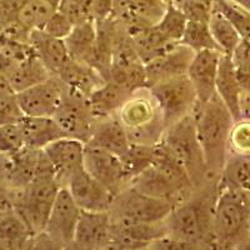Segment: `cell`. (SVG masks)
Returning a JSON list of instances; mask_svg holds the SVG:
<instances>
[{"instance_id":"32","label":"cell","mask_w":250,"mask_h":250,"mask_svg":"<svg viewBox=\"0 0 250 250\" xmlns=\"http://www.w3.org/2000/svg\"><path fill=\"white\" fill-rule=\"evenodd\" d=\"M40 150L42 149L24 146L21 150L12 155V170L5 185L13 190L28 187L34 179Z\"/></svg>"},{"instance_id":"8","label":"cell","mask_w":250,"mask_h":250,"mask_svg":"<svg viewBox=\"0 0 250 250\" xmlns=\"http://www.w3.org/2000/svg\"><path fill=\"white\" fill-rule=\"evenodd\" d=\"M174 205L142 193L129 184L114 196L110 213L114 223L126 224H153L164 222Z\"/></svg>"},{"instance_id":"49","label":"cell","mask_w":250,"mask_h":250,"mask_svg":"<svg viewBox=\"0 0 250 250\" xmlns=\"http://www.w3.org/2000/svg\"><path fill=\"white\" fill-rule=\"evenodd\" d=\"M163 3H165V4H171L174 1V0H162Z\"/></svg>"},{"instance_id":"24","label":"cell","mask_w":250,"mask_h":250,"mask_svg":"<svg viewBox=\"0 0 250 250\" xmlns=\"http://www.w3.org/2000/svg\"><path fill=\"white\" fill-rule=\"evenodd\" d=\"M89 142L119 156L128 150L130 145L128 133L118 115L95 119L93 134Z\"/></svg>"},{"instance_id":"27","label":"cell","mask_w":250,"mask_h":250,"mask_svg":"<svg viewBox=\"0 0 250 250\" xmlns=\"http://www.w3.org/2000/svg\"><path fill=\"white\" fill-rule=\"evenodd\" d=\"M131 94L113 80L103 83L88 97L95 119L118 115V111Z\"/></svg>"},{"instance_id":"29","label":"cell","mask_w":250,"mask_h":250,"mask_svg":"<svg viewBox=\"0 0 250 250\" xmlns=\"http://www.w3.org/2000/svg\"><path fill=\"white\" fill-rule=\"evenodd\" d=\"M130 185L137 188L142 193L148 194V195L158 198V199L167 200L173 205L179 204L183 200L187 199L176 190L165 176H163L154 168L153 165L145 171H143L137 178H134L130 182Z\"/></svg>"},{"instance_id":"25","label":"cell","mask_w":250,"mask_h":250,"mask_svg":"<svg viewBox=\"0 0 250 250\" xmlns=\"http://www.w3.org/2000/svg\"><path fill=\"white\" fill-rule=\"evenodd\" d=\"M125 29L128 31L131 43L144 64L151 62L163 53L173 48L175 44H178L165 37L162 31L156 28V25Z\"/></svg>"},{"instance_id":"14","label":"cell","mask_w":250,"mask_h":250,"mask_svg":"<svg viewBox=\"0 0 250 250\" xmlns=\"http://www.w3.org/2000/svg\"><path fill=\"white\" fill-rule=\"evenodd\" d=\"M113 220L109 211L82 210L71 249H109Z\"/></svg>"},{"instance_id":"35","label":"cell","mask_w":250,"mask_h":250,"mask_svg":"<svg viewBox=\"0 0 250 250\" xmlns=\"http://www.w3.org/2000/svg\"><path fill=\"white\" fill-rule=\"evenodd\" d=\"M154 151H155V145L130 143L128 150L120 156L123 169L129 184L134 178H137L153 165Z\"/></svg>"},{"instance_id":"21","label":"cell","mask_w":250,"mask_h":250,"mask_svg":"<svg viewBox=\"0 0 250 250\" xmlns=\"http://www.w3.org/2000/svg\"><path fill=\"white\" fill-rule=\"evenodd\" d=\"M215 90L233 115L234 122L242 119L243 91L236 78L231 55L222 54L216 75Z\"/></svg>"},{"instance_id":"39","label":"cell","mask_w":250,"mask_h":250,"mask_svg":"<svg viewBox=\"0 0 250 250\" xmlns=\"http://www.w3.org/2000/svg\"><path fill=\"white\" fill-rule=\"evenodd\" d=\"M25 146L24 134L20 120L17 123L0 125V151L14 155Z\"/></svg>"},{"instance_id":"4","label":"cell","mask_w":250,"mask_h":250,"mask_svg":"<svg viewBox=\"0 0 250 250\" xmlns=\"http://www.w3.org/2000/svg\"><path fill=\"white\" fill-rule=\"evenodd\" d=\"M160 143L183 165L195 189L213 182L208 174L204 151L196 133L193 113L165 129Z\"/></svg>"},{"instance_id":"41","label":"cell","mask_w":250,"mask_h":250,"mask_svg":"<svg viewBox=\"0 0 250 250\" xmlns=\"http://www.w3.org/2000/svg\"><path fill=\"white\" fill-rule=\"evenodd\" d=\"M229 153L250 154V120L234 122L229 135Z\"/></svg>"},{"instance_id":"48","label":"cell","mask_w":250,"mask_h":250,"mask_svg":"<svg viewBox=\"0 0 250 250\" xmlns=\"http://www.w3.org/2000/svg\"><path fill=\"white\" fill-rule=\"evenodd\" d=\"M229 1L250 13V0H229Z\"/></svg>"},{"instance_id":"34","label":"cell","mask_w":250,"mask_h":250,"mask_svg":"<svg viewBox=\"0 0 250 250\" xmlns=\"http://www.w3.org/2000/svg\"><path fill=\"white\" fill-rule=\"evenodd\" d=\"M209 28L211 35L215 40L216 45L219 46L223 54H233L239 43L242 42V37L231 24V21L223 14L220 10L213 8L210 19H209Z\"/></svg>"},{"instance_id":"1","label":"cell","mask_w":250,"mask_h":250,"mask_svg":"<svg viewBox=\"0 0 250 250\" xmlns=\"http://www.w3.org/2000/svg\"><path fill=\"white\" fill-rule=\"evenodd\" d=\"M219 180L207 183L189 198L174 205L164 219L167 235L195 245L198 249H215L213 234L214 205L219 194Z\"/></svg>"},{"instance_id":"28","label":"cell","mask_w":250,"mask_h":250,"mask_svg":"<svg viewBox=\"0 0 250 250\" xmlns=\"http://www.w3.org/2000/svg\"><path fill=\"white\" fill-rule=\"evenodd\" d=\"M5 74L8 75L9 80L12 83L15 93H19L24 89L35 85L38 83L44 82L51 75L50 71L38 58L34 50L25 59L20 60L17 64L10 66L5 71Z\"/></svg>"},{"instance_id":"7","label":"cell","mask_w":250,"mask_h":250,"mask_svg":"<svg viewBox=\"0 0 250 250\" xmlns=\"http://www.w3.org/2000/svg\"><path fill=\"white\" fill-rule=\"evenodd\" d=\"M82 209L66 187L60 188L44 230L35 235L31 248L71 249Z\"/></svg>"},{"instance_id":"12","label":"cell","mask_w":250,"mask_h":250,"mask_svg":"<svg viewBox=\"0 0 250 250\" xmlns=\"http://www.w3.org/2000/svg\"><path fill=\"white\" fill-rule=\"evenodd\" d=\"M66 85L57 75L17 93V100L24 115L53 117L65 97Z\"/></svg>"},{"instance_id":"10","label":"cell","mask_w":250,"mask_h":250,"mask_svg":"<svg viewBox=\"0 0 250 250\" xmlns=\"http://www.w3.org/2000/svg\"><path fill=\"white\" fill-rule=\"evenodd\" d=\"M118 23L119 29L111 60L110 80L134 93L146 88L145 64L134 48L125 26L120 21Z\"/></svg>"},{"instance_id":"17","label":"cell","mask_w":250,"mask_h":250,"mask_svg":"<svg viewBox=\"0 0 250 250\" xmlns=\"http://www.w3.org/2000/svg\"><path fill=\"white\" fill-rule=\"evenodd\" d=\"M165 235L167 230L164 222L153 224H126L113 222L109 249H150L154 242Z\"/></svg>"},{"instance_id":"30","label":"cell","mask_w":250,"mask_h":250,"mask_svg":"<svg viewBox=\"0 0 250 250\" xmlns=\"http://www.w3.org/2000/svg\"><path fill=\"white\" fill-rule=\"evenodd\" d=\"M219 188H228L250 194V154H228Z\"/></svg>"},{"instance_id":"16","label":"cell","mask_w":250,"mask_h":250,"mask_svg":"<svg viewBox=\"0 0 250 250\" xmlns=\"http://www.w3.org/2000/svg\"><path fill=\"white\" fill-rule=\"evenodd\" d=\"M53 163L62 187H66L70 178L84 168L85 143L73 138H60L43 149Z\"/></svg>"},{"instance_id":"5","label":"cell","mask_w":250,"mask_h":250,"mask_svg":"<svg viewBox=\"0 0 250 250\" xmlns=\"http://www.w3.org/2000/svg\"><path fill=\"white\" fill-rule=\"evenodd\" d=\"M130 143L156 145L165 131L162 111L148 88L134 91L118 111Z\"/></svg>"},{"instance_id":"33","label":"cell","mask_w":250,"mask_h":250,"mask_svg":"<svg viewBox=\"0 0 250 250\" xmlns=\"http://www.w3.org/2000/svg\"><path fill=\"white\" fill-rule=\"evenodd\" d=\"M97 38V25L94 20L73 26L68 37L64 39L69 57L78 62L89 64Z\"/></svg>"},{"instance_id":"23","label":"cell","mask_w":250,"mask_h":250,"mask_svg":"<svg viewBox=\"0 0 250 250\" xmlns=\"http://www.w3.org/2000/svg\"><path fill=\"white\" fill-rule=\"evenodd\" d=\"M69 90L89 97L103 83L106 82L93 66L69 58L57 74Z\"/></svg>"},{"instance_id":"44","label":"cell","mask_w":250,"mask_h":250,"mask_svg":"<svg viewBox=\"0 0 250 250\" xmlns=\"http://www.w3.org/2000/svg\"><path fill=\"white\" fill-rule=\"evenodd\" d=\"M115 0H91V13L94 21H102L111 18Z\"/></svg>"},{"instance_id":"19","label":"cell","mask_w":250,"mask_h":250,"mask_svg":"<svg viewBox=\"0 0 250 250\" xmlns=\"http://www.w3.org/2000/svg\"><path fill=\"white\" fill-rule=\"evenodd\" d=\"M194 55L195 51L193 49L182 43H178L162 55L146 62L145 64L146 88L162 80L187 74Z\"/></svg>"},{"instance_id":"26","label":"cell","mask_w":250,"mask_h":250,"mask_svg":"<svg viewBox=\"0 0 250 250\" xmlns=\"http://www.w3.org/2000/svg\"><path fill=\"white\" fill-rule=\"evenodd\" d=\"M25 146L44 149L55 140L64 138L62 128L53 117H28L20 119Z\"/></svg>"},{"instance_id":"47","label":"cell","mask_w":250,"mask_h":250,"mask_svg":"<svg viewBox=\"0 0 250 250\" xmlns=\"http://www.w3.org/2000/svg\"><path fill=\"white\" fill-rule=\"evenodd\" d=\"M242 119L250 120V94L244 95L242 99Z\"/></svg>"},{"instance_id":"9","label":"cell","mask_w":250,"mask_h":250,"mask_svg":"<svg viewBox=\"0 0 250 250\" xmlns=\"http://www.w3.org/2000/svg\"><path fill=\"white\" fill-rule=\"evenodd\" d=\"M148 89L162 111L165 129L193 113L198 104L195 89L187 74L158 82Z\"/></svg>"},{"instance_id":"15","label":"cell","mask_w":250,"mask_h":250,"mask_svg":"<svg viewBox=\"0 0 250 250\" xmlns=\"http://www.w3.org/2000/svg\"><path fill=\"white\" fill-rule=\"evenodd\" d=\"M66 188L78 207L85 211H109L115 196L84 168L71 176Z\"/></svg>"},{"instance_id":"37","label":"cell","mask_w":250,"mask_h":250,"mask_svg":"<svg viewBox=\"0 0 250 250\" xmlns=\"http://www.w3.org/2000/svg\"><path fill=\"white\" fill-rule=\"evenodd\" d=\"M188 19L184 13L180 10L179 6L171 3L167 5L164 15L156 24V28L162 31L165 37L170 39L171 42L180 43L183 35H184L185 28H187Z\"/></svg>"},{"instance_id":"6","label":"cell","mask_w":250,"mask_h":250,"mask_svg":"<svg viewBox=\"0 0 250 250\" xmlns=\"http://www.w3.org/2000/svg\"><path fill=\"white\" fill-rule=\"evenodd\" d=\"M60 188L57 175H35L28 187L12 189L13 209L34 236L44 230Z\"/></svg>"},{"instance_id":"38","label":"cell","mask_w":250,"mask_h":250,"mask_svg":"<svg viewBox=\"0 0 250 250\" xmlns=\"http://www.w3.org/2000/svg\"><path fill=\"white\" fill-rule=\"evenodd\" d=\"M231 60L244 97L250 94V40L242 39L231 54Z\"/></svg>"},{"instance_id":"18","label":"cell","mask_w":250,"mask_h":250,"mask_svg":"<svg viewBox=\"0 0 250 250\" xmlns=\"http://www.w3.org/2000/svg\"><path fill=\"white\" fill-rule=\"evenodd\" d=\"M222 54L220 50L207 49L196 51L191 60L187 75L195 89L199 104H204L215 95L216 75Z\"/></svg>"},{"instance_id":"45","label":"cell","mask_w":250,"mask_h":250,"mask_svg":"<svg viewBox=\"0 0 250 250\" xmlns=\"http://www.w3.org/2000/svg\"><path fill=\"white\" fill-rule=\"evenodd\" d=\"M12 170V155L0 151V184H6Z\"/></svg>"},{"instance_id":"36","label":"cell","mask_w":250,"mask_h":250,"mask_svg":"<svg viewBox=\"0 0 250 250\" xmlns=\"http://www.w3.org/2000/svg\"><path fill=\"white\" fill-rule=\"evenodd\" d=\"M180 43L193 49L195 53L200 50H207V49L220 50L211 35L209 23L207 21L188 20L187 28H185L184 35H183Z\"/></svg>"},{"instance_id":"3","label":"cell","mask_w":250,"mask_h":250,"mask_svg":"<svg viewBox=\"0 0 250 250\" xmlns=\"http://www.w3.org/2000/svg\"><path fill=\"white\" fill-rule=\"evenodd\" d=\"M213 234L215 249L250 248V194L219 188Z\"/></svg>"},{"instance_id":"42","label":"cell","mask_w":250,"mask_h":250,"mask_svg":"<svg viewBox=\"0 0 250 250\" xmlns=\"http://www.w3.org/2000/svg\"><path fill=\"white\" fill-rule=\"evenodd\" d=\"M173 3L176 6H179L188 20L209 23L214 5L196 3V1H191V0H174Z\"/></svg>"},{"instance_id":"40","label":"cell","mask_w":250,"mask_h":250,"mask_svg":"<svg viewBox=\"0 0 250 250\" xmlns=\"http://www.w3.org/2000/svg\"><path fill=\"white\" fill-rule=\"evenodd\" d=\"M58 12L65 15L74 25L94 20L91 0H60Z\"/></svg>"},{"instance_id":"22","label":"cell","mask_w":250,"mask_h":250,"mask_svg":"<svg viewBox=\"0 0 250 250\" xmlns=\"http://www.w3.org/2000/svg\"><path fill=\"white\" fill-rule=\"evenodd\" d=\"M28 43L51 75L57 74L70 58L64 39L51 37L44 30H31Z\"/></svg>"},{"instance_id":"31","label":"cell","mask_w":250,"mask_h":250,"mask_svg":"<svg viewBox=\"0 0 250 250\" xmlns=\"http://www.w3.org/2000/svg\"><path fill=\"white\" fill-rule=\"evenodd\" d=\"M34 235L14 209L0 216V249L31 248Z\"/></svg>"},{"instance_id":"11","label":"cell","mask_w":250,"mask_h":250,"mask_svg":"<svg viewBox=\"0 0 250 250\" xmlns=\"http://www.w3.org/2000/svg\"><path fill=\"white\" fill-rule=\"evenodd\" d=\"M64 135L88 143L93 134L95 117L88 97L73 90H66L62 104L53 115Z\"/></svg>"},{"instance_id":"2","label":"cell","mask_w":250,"mask_h":250,"mask_svg":"<svg viewBox=\"0 0 250 250\" xmlns=\"http://www.w3.org/2000/svg\"><path fill=\"white\" fill-rule=\"evenodd\" d=\"M193 114L209 178L219 180L229 154V135L234 118L216 93L204 104L198 103Z\"/></svg>"},{"instance_id":"13","label":"cell","mask_w":250,"mask_h":250,"mask_svg":"<svg viewBox=\"0 0 250 250\" xmlns=\"http://www.w3.org/2000/svg\"><path fill=\"white\" fill-rule=\"evenodd\" d=\"M84 169L98 182L105 185L114 195L129 185L120 156L90 142L85 144Z\"/></svg>"},{"instance_id":"46","label":"cell","mask_w":250,"mask_h":250,"mask_svg":"<svg viewBox=\"0 0 250 250\" xmlns=\"http://www.w3.org/2000/svg\"><path fill=\"white\" fill-rule=\"evenodd\" d=\"M15 90L13 88L12 83L9 80L8 75L3 71H0V99L15 95Z\"/></svg>"},{"instance_id":"20","label":"cell","mask_w":250,"mask_h":250,"mask_svg":"<svg viewBox=\"0 0 250 250\" xmlns=\"http://www.w3.org/2000/svg\"><path fill=\"white\" fill-rule=\"evenodd\" d=\"M95 25H97V38H95V44H94L89 65L93 66L104 78V80H110L111 60H113L119 23L118 20L109 18L102 21H95Z\"/></svg>"},{"instance_id":"43","label":"cell","mask_w":250,"mask_h":250,"mask_svg":"<svg viewBox=\"0 0 250 250\" xmlns=\"http://www.w3.org/2000/svg\"><path fill=\"white\" fill-rule=\"evenodd\" d=\"M73 26H74V24L71 23L65 15H62V13L57 10L54 14L51 15L50 19L48 20V23L45 24L43 30L48 33L49 35H51V37L65 39L71 31V29H73Z\"/></svg>"}]
</instances>
